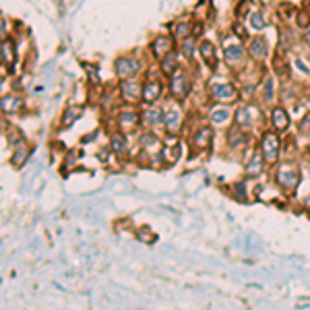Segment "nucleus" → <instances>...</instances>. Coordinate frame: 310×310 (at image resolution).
I'll return each mask as SVG.
<instances>
[{"label":"nucleus","instance_id":"nucleus-1","mask_svg":"<svg viewBox=\"0 0 310 310\" xmlns=\"http://www.w3.org/2000/svg\"><path fill=\"white\" fill-rule=\"evenodd\" d=\"M279 147H281V143H279L277 136H275L273 132H267L263 136V143H261L265 162H277V158H279Z\"/></svg>","mask_w":310,"mask_h":310},{"label":"nucleus","instance_id":"nucleus-2","mask_svg":"<svg viewBox=\"0 0 310 310\" xmlns=\"http://www.w3.org/2000/svg\"><path fill=\"white\" fill-rule=\"evenodd\" d=\"M139 62H136L134 58H120L116 60V75L122 77V79H130L134 77L136 73H139Z\"/></svg>","mask_w":310,"mask_h":310},{"label":"nucleus","instance_id":"nucleus-3","mask_svg":"<svg viewBox=\"0 0 310 310\" xmlns=\"http://www.w3.org/2000/svg\"><path fill=\"white\" fill-rule=\"evenodd\" d=\"M170 89H172V95H176L178 99H184V97H186V93H188V77H186L184 73H176V75H172Z\"/></svg>","mask_w":310,"mask_h":310},{"label":"nucleus","instance_id":"nucleus-4","mask_svg":"<svg viewBox=\"0 0 310 310\" xmlns=\"http://www.w3.org/2000/svg\"><path fill=\"white\" fill-rule=\"evenodd\" d=\"M211 93L219 101H232V99H236V87H234V85H230V83L211 85Z\"/></svg>","mask_w":310,"mask_h":310},{"label":"nucleus","instance_id":"nucleus-5","mask_svg":"<svg viewBox=\"0 0 310 310\" xmlns=\"http://www.w3.org/2000/svg\"><path fill=\"white\" fill-rule=\"evenodd\" d=\"M120 91H122V95L130 101H136V99H141L143 97V91H141V85L132 81V79H126L122 81V85H120Z\"/></svg>","mask_w":310,"mask_h":310},{"label":"nucleus","instance_id":"nucleus-6","mask_svg":"<svg viewBox=\"0 0 310 310\" xmlns=\"http://www.w3.org/2000/svg\"><path fill=\"white\" fill-rule=\"evenodd\" d=\"M223 58H226V62H230V64L240 62L244 58V48L240 44H228L226 48H223Z\"/></svg>","mask_w":310,"mask_h":310},{"label":"nucleus","instance_id":"nucleus-7","mask_svg":"<svg viewBox=\"0 0 310 310\" xmlns=\"http://www.w3.org/2000/svg\"><path fill=\"white\" fill-rule=\"evenodd\" d=\"M271 120H273L275 130H279V132H283L289 126V116H287V112L283 108H275L271 112Z\"/></svg>","mask_w":310,"mask_h":310},{"label":"nucleus","instance_id":"nucleus-8","mask_svg":"<svg viewBox=\"0 0 310 310\" xmlns=\"http://www.w3.org/2000/svg\"><path fill=\"white\" fill-rule=\"evenodd\" d=\"M277 182L285 188V191H289V188H296L298 184V174L294 170H281L277 174Z\"/></svg>","mask_w":310,"mask_h":310},{"label":"nucleus","instance_id":"nucleus-9","mask_svg":"<svg viewBox=\"0 0 310 310\" xmlns=\"http://www.w3.org/2000/svg\"><path fill=\"white\" fill-rule=\"evenodd\" d=\"M118 122H120V128H126V130H132L136 126V122H139V114L132 112V110H124L122 114H120L118 118Z\"/></svg>","mask_w":310,"mask_h":310},{"label":"nucleus","instance_id":"nucleus-10","mask_svg":"<svg viewBox=\"0 0 310 310\" xmlns=\"http://www.w3.org/2000/svg\"><path fill=\"white\" fill-rule=\"evenodd\" d=\"M164 122H166V126H168L170 132H176L180 128V110L178 108H168Z\"/></svg>","mask_w":310,"mask_h":310},{"label":"nucleus","instance_id":"nucleus-11","mask_svg":"<svg viewBox=\"0 0 310 310\" xmlns=\"http://www.w3.org/2000/svg\"><path fill=\"white\" fill-rule=\"evenodd\" d=\"M153 52H155V56H158V58L168 56L172 52V40L170 38H158L153 42Z\"/></svg>","mask_w":310,"mask_h":310},{"label":"nucleus","instance_id":"nucleus-12","mask_svg":"<svg viewBox=\"0 0 310 310\" xmlns=\"http://www.w3.org/2000/svg\"><path fill=\"white\" fill-rule=\"evenodd\" d=\"M160 93H162L160 83H155V81H149V83H145V87H143V99H145L147 103L155 101V99L160 97Z\"/></svg>","mask_w":310,"mask_h":310},{"label":"nucleus","instance_id":"nucleus-13","mask_svg":"<svg viewBox=\"0 0 310 310\" xmlns=\"http://www.w3.org/2000/svg\"><path fill=\"white\" fill-rule=\"evenodd\" d=\"M201 54H203V58H205V62L209 64L211 68H215V64H217V58H215V48H213V44L211 42H203L201 44Z\"/></svg>","mask_w":310,"mask_h":310},{"label":"nucleus","instance_id":"nucleus-14","mask_svg":"<svg viewBox=\"0 0 310 310\" xmlns=\"http://www.w3.org/2000/svg\"><path fill=\"white\" fill-rule=\"evenodd\" d=\"M236 122L240 128H246L252 124V114H250V108H240L236 112Z\"/></svg>","mask_w":310,"mask_h":310},{"label":"nucleus","instance_id":"nucleus-15","mask_svg":"<svg viewBox=\"0 0 310 310\" xmlns=\"http://www.w3.org/2000/svg\"><path fill=\"white\" fill-rule=\"evenodd\" d=\"M145 122H149V124H160V122H164V114H162V110L160 108H149V110H145Z\"/></svg>","mask_w":310,"mask_h":310},{"label":"nucleus","instance_id":"nucleus-16","mask_svg":"<svg viewBox=\"0 0 310 310\" xmlns=\"http://www.w3.org/2000/svg\"><path fill=\"white\" fill-rule=\"evenodd\" d=\"M178 155H180V145L176 143H168L162 151V160H168V162H176L178 160Z\"/></svg>","mask_w":310,"mask_h":310},{"label":"nucleus","instance_id":"nucleus-17","mask_svg":"<svg viewBox=\"0 0 310 310\" xmlns=\"http://www.w3.org/2000/svg\"><path fill=\"white\" fill-rule=\"evenodd\" d=\"M250 54H252L256 60L265 58V54H267V44H265V40H254V42L250 44Z\"/></svg>","mask_w":310,"mask_h":310},{"label":"nucleus","instance_id":"nucleus-18","mask_svg":"<svg viewBox=\"0 0 310 310\" xmlns=\"http://www.w3.org/2000/svg\"><path fill=\"white\" fill-rule=\"evenodd\" d=\"M211 141V128L209 126H203L197 134H195V145L197 147H207Z\"/></svg>","mask_w":310,"mask_h":310},{"label":"nucleus","instance_id":"nucleus-19","mask_svg":"<svg viewBox=\"0 0 310 310\" xmlns=\"http://www.w3.org/2000/svg\"><path fill=\"white\" fill-rule=\"evenodd\" d=\"M226 120H230V110H226V108H215L211 112V122L221 124V122H226Z\"/></svg>","mask_w":310,"mask_h":310},{"label":"nucleus","instance_id":"nucleus-20","mask_svg":"<svg viewBox=\"0 0 310 310\" xmlns=\"http://www.w3.org/2000/svg\"><path fill=\"white\" fill-rule=\"evenodd\" d=\"M174 68H176V54H170L164 58V62H162V71L166 73V75H174Z\"/></svg>","mask_w":310,"mask_h":310},{"label":"nucleus","instance_id":"nucleus-21","mask_svg":"<svg viewBox=\"0 0 310 310\" xmlns=\"http://www.w3.org/2000/svg\"><path fill=\"white\" fill-rule=\"evenodd\" d=\"M261 168H263V158L256 153L254 158L250 160V164L246 166V174H258V172H261Z\"/></svg>","mask_w":310,"mask_h":310},{"label":"nucleus","instance_id":"nucleus-22","mask_svg":"<svg viewBox=\"0 0 310 310\" xmlns=\"http://www.w3.org/2000/svg\"><path fill=\"white\" fill-rule=\"evenodd\" d=\"M81 116V108H68L66 112H64V116H62V126L66 128L68 124L73 122V120H77Z\"/></svg>","mask_w":310,"mask_h":310},{"label":"nucleus","instance_id":"nucleus-23","mask_svg":"<svg viewBox=\"0 0 310 310\" xmlns=\"http://www.w3.org/2000/svg\"><path fill=\"white\" fill-rule=\"evenodd\" d=\"M116 153H124L126 151V139H124V136L122 134H114L112 136V145H110Z\"/></svg>","mask_w":310,"mask_h":310},{"label":"nucleus","instance_id":"nucleus-24","mask_svg":"<svg viewBox=\"0 0 310 310\" xmlns=\"http://www.w3.org/2000/svg\"><path fill=\"white\" fill-rule=\"evenodd\" d=\"M244 141H246V136H244L242 132H240V126L230 130V134H228V143H232V145H242Z\"/></svg>","mask_w":310,"mask_h":310},{"label":"nucleus","instance_id":"nucleus-25","mask_svg":"<svg viewBox=\"0 0 310 310\" xmlns=\"http://www.w3.org/2000/svg\"><path fill=\"white\" fill-rule=\"evenodd\" d=\"M139 143H141V147L149 149V147H155V145H158L160 141H158V136H155V134H141Z\"/></svg>","mask_w":310,"mask_h":310},{"label":"nucleus","instance_id":"nucleus-26","mask_svg":"<svg viewBox=\"0 0 310 310\" xmlns=\"http://www.w3.org/2000/svg\"><path fill=\"white\" fill-rule=\"evenodd\" d=\"M3 54H5V62L7 64H13V60H15V50H13V44L11 42H5L3 44Z\"/></svg>","mask_w":310,"mask_h":310},{"label":"nucleus","instance_id":"nucleus-27","mask_svg":"<svg viewBox=\"0 0 310 310\" xmlns=\"http://www.w3.org/2000/svg\"><path fill=\"white\" fill-rule=\"evenodd\" d=\"M25 158H27V149L25 147H19V149L13 153V166H21L25 162Z\"/></svg>","mask_w":310,"mask_h":310},{"label":"nucleus","instance_id":"nucleus-28","mask_svg":"<svg viewBox=\"0 0 310 310\" xmlns=\"http://www.w3.org/2000/svg\"><path fill=\"white\" fill-rule=\"evenodd\" d=\"M174 36H176L178 40H182V38H186V36H191V25H188V23H180V25L176 27V31H174Z\"/></svg>","mask_w":310,"mask_h":310},{"label":"nucleus","instance_id":"nucleus-29","mask_svg":"<svg viewBox=\"0 0 310 310\" xmlns=\"http://www.w3.org/2000/svg\"><path fill=\"white\" fill-rule=\"evenodd\" d=\"M250 21H252V27H254V29H263V27H265V21H263V17L258 15V13H254V15L250 17Z\"/></svg>","mask_w":310,"mask_h":310},{"label":"nucleus","instance_id":"nucleus-30","mask_svg":"<svg viewBox=\"0 0 310 310\" xmlns=\"http://www.w3.org/2000/svg\"><path fill=\"white\" fill-rule=\"evenodd\" d=\"M273 99V79H267L265 81V101H271Z\"/></svg>","mask_w":310,"mask_h":310},{"label":"nucleus","instance_id":"nucleus-31","mask_svg":"<svg viewBox=\"0 0 310 310\" xmlns=\"http://www.w3.org/2000/svg\"><path fill=\"white\" fill-rule=\"evenodd\" d=\"M308 23H310V13L302 11V13L298 15V25H300V27H308Z\"/></svg>","mask_w":310,"mask_h":310},{"label":"nucleus","instance_id":"nucleus-32","mask_svg":"<svg viewBox=\"0 0 310 310\" xmlns=\"http://www.w3.org/2000/svg\"><path fill=\"white\" fill-rule=\"evenodd\" d=\"M184 56L186 58H193V52H195V46H193V42H184Z\"/></svg>","mask_w":310,"mask_h":310},{"label":"nucleus","instance_id":"nucleus-33","mask_svg":"<svg viewBox=\"0 0 310 310\" xmlns=\"http://www.w3.org/2000/svg\"><path fill=\"white\" fill-rule=\"evenodd\" d=\"M306 40H308V44H310V31H308V33H306Z\"/></svg>","mask_w":310,"mask_h":310}]
</instances>
